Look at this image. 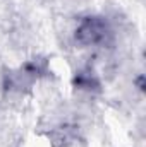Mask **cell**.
I'll list each match as a JSON object with an SVG mask.
<instances>
[{
	"label": "cell",
	"mask_w": 146,
	"mask_h": 147,
	"mask_svg": "<svg viewBox=\"0 0 146 147\" xmlns=\"http://www.w3.org/2000/svg\"><path fill=\"white\" fill-rule=\"evenodd\" d=\"M105 33V26L96 21V19H88L86 22H83V26L77 31V36L83 43H96L103 38Z\"/></svg>",
	"instance_id": "obj_1"
}]
</instances>
